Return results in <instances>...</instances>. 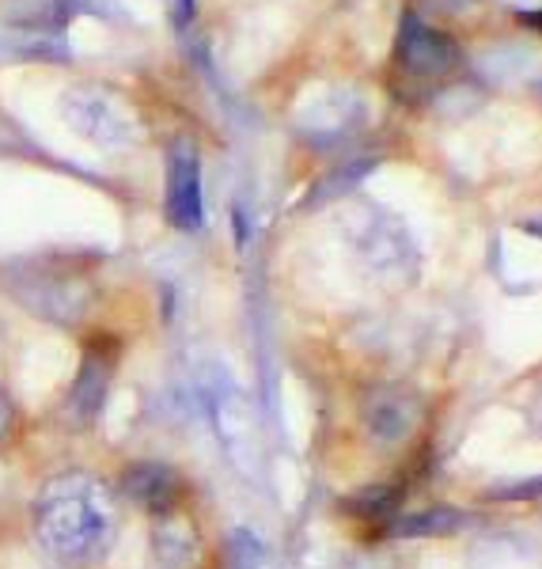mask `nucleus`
<instances>
[{"mask_svg":"<svg viewBox=\"0 0 542 569\" xmlns=\"http://www.w3.org/2000/svg\"><path fill=\"white\" fill-rule=\"evenodd\" d=\"M114 528V498L91 475H58L34 498V531H39L42 547L66 566H88L103 558Z\"/></svg>","mask_w":542,"mask_h":569,"instance_id":"1","label":"nucleus"},{"mask_svg":"<svg viewBox=\"0 0 542 569\" xmlns=\"http://www.w3.org/2000/svg\"><path fill=\"white\" fill-rule=\"evenodd\" d=\"M12 289L31 311L53 323H77L91 305V284L66 266H27L12 273Z\"/></svg>","mask_w":542,"mask_h":569,"instance_id":"2","label":"nucleus"},{"mask_svg":"<svg viewBox=\"0 0 542 569\" xmlns=\"http://www.w3.org/2000/svg\"><path fill=\"white\" fill-rule=\"evenodd\" d=\"M394 66H399L406 84L436 88L455 72L459 50H455V42L448 39V34H440V31H433V27H425L421 20L406 16V23H402V31H399Z\"/></svg>","mask_w":542,"mask_h":569,"instance_id":"3","label":"nucleus"},{"mask_svg":"<svg viewBox=\"0 0 542 569\" xmlns=\"http://www.w3.org/2000/svg\"><path fill=\"white\" fill-rule=\"evenodd\" d=\"M66 118L77 133H84L91 144H103V149H122L133 141L137 126L126 103H118L110 91L99 88H77L66 96Z\"/></svg>","mask_w":542,"mask_h":569,"instance_id":"4","label":"nucleus"},{"mask_svg":"<svg viewBox=\"0 0 542 569\" xmlns=\"http://www.w3.org/2000/svg\"><path fill=\"white\" fill-rule=\"evenodd\" d=\"M168 220L179 232L201 224V171L194 144L179 141L168 156Z\"/></svg>","mask_w":542,"mask_h":569,"instance_id":"5","label":"nucleus"},{"mask_svg":"<svg viewBox=\"0 0 542 569\" xmlns=\"http://www.w3.org/2000/svg\"><path fill=\"white\" fill-rule=\"evenodd\" d=\"M122 490L152 517H171V509L179 505V479H174L171 467L160 463H133L122 475Z\"/></svg>","mask_w":542,"mask_h":569,"instance_id":"6","label":"nucleus"},{"mask_svg":"<svg viewBox=\"0 0 542 569\" xmlns=\"http://www.w3.org/2000/svg\"><path fill=\"white\" fill-rule=\"evenodd\" d=\"M110 372H114V346L103 350V346H91L84 357V369L77 376V388H72V410H77L80 421H91L99 415L110 388Z\"/></svg>","mask_w":542,"mask_h":569,"instance_id":"7","label":"nucleus"},{"mask_svg":"<svg viewBox=\"0 0 542 569\" xmlns=\"http://www.w3.org/2000/svg\"><path fill=\"white\" fill-rule=\"evenodd\" d=\"M155 566H163V569H182L194 558V543L187 547V536L182 531H174L171 525H163V528H155Z\"/></svg>","mask_w":542,"mask_h":569,"instance_id":"8","label":"nucleus"},{"mask_svg":"<svg viewBox=\"0 0 542 569\" xmlns=\"http://www.w3.org/2000/svg\"><path fill=\"white\" fill-rule=\"evenodd\" d=\"M8 426H12V410H8L4 395H0V437H4V433H8Z\"/></svg>","mask_w":542,"mask_h":569,"instance_id":"9","label":"nucleus"}]
</instances>
